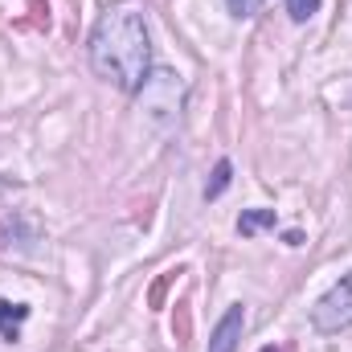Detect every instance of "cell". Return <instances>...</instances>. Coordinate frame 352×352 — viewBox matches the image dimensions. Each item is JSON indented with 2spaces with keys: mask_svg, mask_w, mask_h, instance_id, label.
Returning a JSON list of instances; mask_svg holds the SVG:
<instances>
[{
  "mask_svg": "<svg viewBox=\"0 0 352 352\" xmlns=\"http://www.w3.org/2000/svg\"><path fill=\"white\" fill-rule=\"evenodd\" d=\"M90 70L102 82L127 90V94L148 87V78H152V37H148L144 8L111 4L98 16V25L90 33Z\"/></svg>",
  "mask_w": 352,
  "mask_h": 352,
  "instance_id": "obj_1",
  "label": "cell"
},
{
  "mask_svg": "<svg viewBox=\"0 0 352 352\" xmlns=\"http://www.w3.org/2000/svg\"><path fill=\"white\" fill-rule=\"evenodd\" d=\"M311 328L324 332V336L352 328V270L320 299V303H316V307H311Z\"/></svg>",
  "mask_w": 352,
  "mask_h": 352,
  "instance_id": "obj_2",
  "label": "cell"
},
{
  "mask_svg": "<svg viewBox=\"0 0 352 352\" xmlns=\"http://www.w3.org/2000/svg\"><path fill=\"white\" fill-rule=\"evenodd\" d=\"M242 328H246V307H242V303H234V307H230V311L217 320V328H213V340H209V352H238Z\"/></svg>",
  "mask_w": 352,
  "mask_h": 352,
  "instance_id": "obj_3",
  "label": "cell"
},
{
  "mask_svg": "<svg viewBox=\"0 0 352 352\" xmlns=\"http://www.w3.org/2000/svg\"><path fill=\"white\" fill-rule=\"evenodd\" d=\"M29 320V307L25 303H8V299H0V336L4 340H16V328Z\"/></svg>",
  "mask_w": 352,
  "mask_h": 352,
  "instance_id": "obj_4",
  "label": "cell"
},
{
  "mask_svg": "<svg viewBox=\"0 0 352 352\" xmlns=\"http://www.w3.org/2000/svg\"><path fill=\"white\" fill-rule=\"evenodd\" d=\"M266 226H274V209H250V213L238 217V234H242V238H254Z\"/></svg>",
  "mask_w": 352,
  "mask_h": 352,
  "instance_id": "obj_5",
  "label": "cell"
},
{
  "mask_svg": "<svg viewBox=\"0 0 352 352\" xmlns=\"http://www.w3.org/2000/svg\"><path fill=\"white\" fill-rule=\"evenodd\" d=\"M230 176H234V164H230V160H217V168H213V180L205 184V201H217V197L226 192Z\"/></svg>",
  "mask_w": 352,
  "mask_h": 352,
  "instance_id": "obj_6",
  "label": "cell"
},
{
  "mask_svg": "<svg viewBox=\"0 0 352 352\" xmlns=\"http://www.w3.org/2000/svg\"><path fill=\"white\" fill-rule=\"evenodd\" d=\"M283 4H287L291 21H311L320 12V0H283Z\"/></svg>",
  "mask_w": 352,
  "mask_h": 352,
  "instance_id": "obj_7",
  "label": "cell"
},
{
  "mask_svg": "<svg viewBox=\"0 0 352 352\" xmlns=\"http://www.w3.org/2000/svg\"><path fill=\"white\" fill-rule=\"evenodd\" d=\"M188 303H176V320H173V336H176V344H188Z\"/></svg>",
  "mask_w": 352,
  "mask_h": 352,
  "instance_id": "obj_8",
  "label": "cell"
},
{
  "mask_svg": "<svg viewBox=\"0 0 352 352\" xmlns=\"http://www.w3.org/2000/svg\"><path fill=\"white\" fill-rule=\"evenodd\" d=\"M226 4H230L234 16H254V12L263 8V0H226Z\"/></svg>",
  "mask_w": 352,
  "mask_h": 352,
  "instance_id": "obj_9",
  "label": "cell"
},
{
  "mask_svg": "<svg viewBox=\"0 0 352 352\" xmlns=\"http://www.w3.org/2000/svg\"><path fill=\"white\" fill-rule=\"evenodd\" d=\"M173 274H176V270H168V274H164V278H160V283L152 287V307H160V303H164V291H168V283H173Z\"/></svg>",
  "mask_w": 352,
  "mask_h": 352,
  "instance_id": "obj_10",
  "label": "cell"
},
{
  "mask_svg": "<svg viewBox=\"0 0 352 352\" xmlns=\"http://www.w3.org/2000/svg\"><path fill=\"white\" fill-rule=\"evenodd\" d=\"M258 352H278V349H274V344H266V349H258Z\"/></svg>",
  "mask_w": 352,
  "mask_h": 352,
  "instance_id": "obj_11",
  "label": "cell"
}]
</instances>
